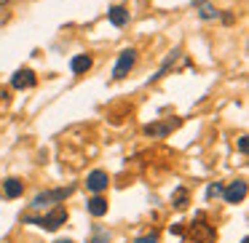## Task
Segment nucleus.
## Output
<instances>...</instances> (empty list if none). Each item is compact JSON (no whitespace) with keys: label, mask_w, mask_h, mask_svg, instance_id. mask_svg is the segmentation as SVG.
<instances>
[{"label":"nucleus","mask_w":249,"mask_h":243,"mask_svg":"<svg viewBox=\"0 0 249 243\" xmlns=\"http://www.w3.org/2000/svg\"><path fill=\"white\" fill-rule=\"evenodd\" d=\"M134 243H158V232L153 230V232H147V235H140Z\"/></svg>","instance_id":"16"},{"label":"nucleus","mask_w":249,"mask_h":243,"mask_svg":"<svg viewBox=\"0 0 249 243\" xmlns=\"http://www.w3.org/2000/svg\"><path fill=\"white\" fill-rule=\"evenodd\" d=\"M134 62H137V51H134V49L121 51V54H118V62H115V67H113V78H115V81H121V78L129 75V70L134 67Z\"/></svg>","instance_id":"3"},{"label":"nucleus","mask_w":249,"mask_h":243,"mask_svg":"<svg viewBox=\"0 0 249 243\" xmlns=\"http://www.w3.org/2000/svg\"><path fill=\"white\" fill-rule=\"evenodd\" d=\"M172 203L177 206V209H185V206H188V190L179 187L177 193H174V200H172Z\"/></svg>","instance_id":"14"},{"label":"nucleus","mask_w":249,"mask_h":243,"mask_svg":"<svg viewBox=\"0 0 249 243\" xmlns=\"http://www.w3.org/2000/svg\"><path fill=\"white\" fill-rule=\"evenodd\" d=\"M107 184H110V177H107V171H91L86 177V187L91 190V193H102V190H107Z\"/></svg>","instance_id":"7"},{"label":"nucleus","mask_w":249,"mask_h":243,"mask_svg":"<svg viewBox=\"0 0 249 243\" xmlns=\"http://www.w3.org/2000/svg\"><path fill=\"white\" fill-rule=\"evenodd\" d=\"M22 193H24V182L22 179H6L3 182V198H8V200H14V198H22Z\"/></svg>","instance_id":"8"},{"label":"nucleus","mask_w":249,"mask_h":243,"mask_svg":"<svg viewBox=\"0 0 249 243\" xmlns=\"http://www.w3.org/2000/svg\"><path fill=\"white\" fill-rule=\"evenodd\" d=\"M86 211H89L91 216H97V219H99V216H105V214H107V200H105L102 195L97 193V195H94V198L86 203Z\"/></svg>","instance_id":"10"},{"label":"nucleus","mask_w":249,"mask_h":243,"mask_svg":"<svg viewBox=\"0 0 249 243\" xmlns=\"http://www.w3.org/2000/svg\"><path fill=\"white\" fill-rule=\"evenodd\" d=\"M238 150L247 152V136H241V139H238Z\"/></svg>","instance_id":"17"},{"label":"nucleus","mask_w":249,"mask_h":243,"mask_svg":"<svg viewBox=\"0 0 249 243\" xmlns=\"http://www.w3.org/2000/svg\"><path fill=\"white\" fill-rule=\"evenodd\" d=\"M220 195H222V184L220 182H214V184H209V187H206V198H220Z\"/></svg>","instance_id":"15"},{"label":"nucleus","mask_w":249,"mask_h":243,"mask_svg":"<svg viewBox=\"0 0 249 243\" xmlns=\"http://www.w3.org/2000/svg\"><path fill=\"white\" fill-rule=\"evenodd\" d=\"M35 83H38V78H35L33 70H17L11 78V86L17 88V91H24V88H33Z\"/></svg>","instance_id":"6"},{"label":"nucleus","mask_w":249,"mask_h":243,"mask_svg":"<svg viewBox=\"0 0 249 243\" xmlns=\"http://www.w3.org/2000/svg\"><path fill=\"white\" fill-rule=\"evenodd\" d=\"M222 198H225V203H241V200L247 198V182H244V179H236V182H231L228 187H222Z\"/></svg>","instance_id":"5"},{"label":"nucleus","mask_w":249,"mask_h":243,"mask_svg":"<svg viewBox=\"0 0 249 243\" xmlns=\"http://www.w3.org/2000/svg\"><path fill=\"white\" fill-rule=\"evenodd\" d=\"M177 126V120H172V123H156V126H145V134L147 136H166L172 134V129Z\"/></svg>","instance_id":"12"},{"label":"nucleus","mask_w":249,"mask_h":243,"mask_svg":"<svg viewBox=\"0 0 249 243\" xmlns=\"http://www.w3.org/2000/svg\"><path fill=\"white\" fill-rule=\"evenodd\" d=\"M107 19H110V24H115V27H126V24H129V8L126 6H113L107 11Z\"/></svg>","instance_id":"9"},{"label":"nucleus","mask_w":249,"mask_h":243,"mask_svg":"<svg viewBox=\"0 0 249 243\" xmlns=\"http://www.w3.org/2000/svg\"><path fill=\"white\" fill-rule=\"evenodd\" d=\"M72 195V187H59V190H49V193H40L33 198V209H43V206L49 203H65V198H70Z\"/></svg>","instance_id":"2"},{"label":"nucleus","mask_w":249,"mask_h":243,"mask_svg":"<svg viewBox=\"0 0 249 243\" xmlns=\"http://www.w3.org/2000/svg\"><path fill=\"white\" fill-rule=\"evenodd\" d=\"M27 222H30V225L43 227V230H59V227L67 222V209H65V206H56V209L49 211L46 216H38V219H35V216H30Z\"/></svg>","instance_id":"1"},{"label":"nucleus","mask_w":249,"mask_h":243,"mask_svg":"<svg viewBox=\"0 0 249 243\" xmlns=\"http://www.w3.org/2000/svg\"><path fill=\"white\" fill-rule=\"evenodd\" d=\"M70 70L75 72V75H83V72H89V70H91V56H86V54L75 56V59L70 62Z\"/></svg>","instance_id":"11"},{"label":"nucleus","mask_w":249,"mask_h":243,"mask_svg":"<svg viewBox=\"0 0 249 243\" xmlns=\"http://www.w3.org/2000/svg\"><path fill=\"white\" fill-rule=\"evenodd\" d=\"M6 3H8V0H0V6H6Z\"/></svg>","instance_id":"19"},{"label":"nucleus","mask_w":249,"mask_h":243,"mask_svg":"<svg viewBox=\"0 0 249 243\" xmlns=\"http://www.w3.org/2000/svg\"><path fill=\"white\" fill-rule=\"evenodd\" d=\"M56 243H75V241H56Z\"/></svg>","instance_id":"18"},{"label":"nucleus","mask_w":249,"mask_h":243,"mask_svg":"<svg viewBox=\"0 0 249 243\" xmlns=\"http://www.w3.org/2000/svg\"><path fill=\"white\" fill-rule=\"evenodd\" d=\"M198 16L209 22V19H217V16H220V11H217L214 6H209V3H201V8H198Z\"/></svg>","instance_id":"13"},{"label":"nucleus","mask_w":249,"mask_h":243,"mask_svg":"<svg viewBox=\"0 0 249 243\" xmlns=\"http://www.w3.org/2000/svg\"><path fill=\"white\" fill-rule=\"evenodd\" d=\"M190 238H193L196 243H212L214 241V227H209L204 222V216H198V222L190 225Z\"/></svg>","instance_id":"4"}]
</instances>
